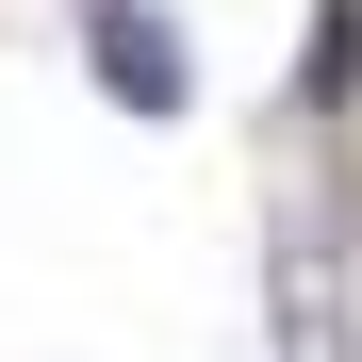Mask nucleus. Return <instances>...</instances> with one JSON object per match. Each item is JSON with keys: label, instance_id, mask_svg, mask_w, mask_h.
<instances>
[{"label": "nucleus", "instance_id": "1", "mask_svg": "<svg viewBox=\"0 0 362 362\" xmlns=\"http://www.w3.org/2000/svg\"><path fill=\"white\" fill-rule=\"evenodd\" d=\"M264 329H280V362H362V313H346V247L313 214H280L264 230Z\"/></svg>", "mask_w": 362, "mask_h": 362}, {"label": "nucleus", "instance_id": "2", "mask_svg": "<svg viewBox=\"0 0 362 362\" xmlns=\"http://www.w3.org/2000/svg\"><path fill=\"white\" fill-rule=\"evenodd\" d=\"M83 66H99V99H115V115H148V132L198 99V49H181L165 0H83Z\"/></svg>", "mask_w": 362, "mask_h": 362}, {"label": "nucleus", "instance_id": "3", "mask_svg": "<svg viewBox=\"0 0 362 362\" xmlns=\"http://www.w3.org/2000/svg\"><path fill=\"white\" fill-rule=\"evenodd\" d=\"M296 99H313V115L362 99V0H313V66H296Z\"/></svg>", "mask_w": 362, "mask_h": 362}]
</instances>
